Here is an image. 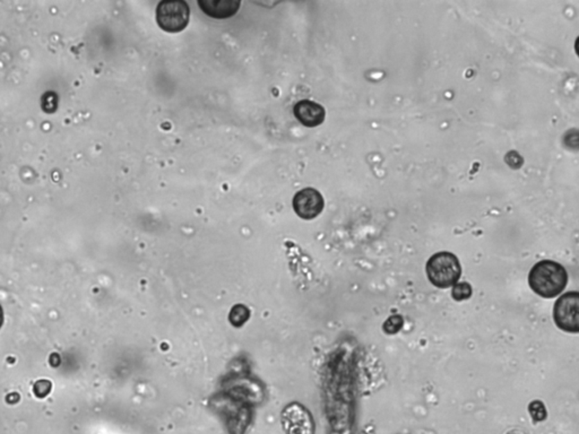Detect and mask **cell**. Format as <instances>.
<instances>
[{
	"mask_svg": "<svg viewBox=\"0 0 579 434\" xmlns=\"http://www.w3.org/2000/svg\"><path fill=\"white\" fill-rule=\"evenodd\" d=\"M51 390V383L48 380H40L34 385V394L39 398H44Z\"/></svg>",
	"mask_w": 579,
	"mask_h": 434,
	"instance_id": "13",
	"label": "cell"
},
{
	"mask_svg": "<svg viewBox=\"0 0 579 434\" xmlns=\"http://www.w3.org/2000/svg\"><path fill=\"white\" fill-rule=\"evenodd\" d=\"M250 317V311L244 304H237L232 308L229 313V320L235 327H241L247 322Z\"/></svg>",
	"mask_w": 579,
	"mask_h": 434,
	"instance_id": "9",
	"label": "cell"
},
{
	"mask_svg": "<svg viewBox=\"0 0 579 434\" xmlns=\"http://www.w3.org/2000/svg\"><path fill=\"white\" fill-rule=\"evenodd\" d=\"M528 284L534 293L541 298H555L567 286V270L557 261L548 259L539 261L528 274Z\"/></svg>",
	"mask_w": 579,
	"mask_h": 434,
	"instance_id": "1",
	"label": "cell"
},
{
	"mask_svg": "<svg viewBox=\"0 0 579 434\" xmlns=\"http://www.w3.org/2000/svg\"><path fill=\"white\" fill-rule=\"evenodd\" d=\"M3 308H1V306H0V328H1V326H3Z\"/></svg>",
	"mask_w": 579,
	"mask_h": 434,
	"instance_id": "14",
	"label": "cell"
},
{
	"mask_svg": "<svg viewBox=\"0 0 579 434\" xmlns=\"http://www.w3.org/2000/svg\"><path fill=\"white\" fill-rule=\"evenodd\" d=\"M403 325H404L403 317L400 315H395V316H390L384 322L383 331H384L385 334L395 335L403 328Z\"/></svg>",
	"mask_w": 579,
	"mask_h": 434,
	"instance_id": "11",
	"label": "cell"
},
{
	"mask_svg": "<svg viewBox=\"0 0 579 434\" xmlns=\"http://www.w3.org/2000/svg\"><path fill=\"white\" fill-rule=\"evenodd\" d=\"M201 10L213 19H226L235 16L241 6L239 0H199Z\"/></svg>",
	"mask_w": 579,
	"mask_h": 434,
	"instance_id": "8",
	"label": "cell"
},
{
	"mask_svg": "<svg viewBox=\"0 0 579 434\" xmlns=\"http://www.w3.org/2000/svg\"><path fill=\"white\" fill-rule=\"evenodd\" d=\"M472 286L467 282H458L453 286V290H451V297H453L455 301H458V302L469 300L472 297Z\"/></svg>",
	"mask_w": 579,
	"mask_h": 434,
	"instance_id": "10",
	"label": "cell"
},
{
	"mask_svg": "<svg viewBox=\"0 0 579 434\" xmlns=\"http://www.w3.org/2000/svg\"><path fill=\"white\" fill-rule=\"evenodd\" d=\"M293 113L302 125L308 128L321 125L326 117V111L324 109V106L310 100H302L298 102L293 108Z\"/></svg>",
	"mask_w": 579,
	"mask_h": 434,
	"instance_id": "7",
	"label": "cell"
},
{
	"mask_svg": "<svg viewBox=\"0 0 579 434\" xmlns=\"http://www.w3.org/2000/svg\"><path fill=\"white\" fill-rule=\"evenodd\" d=\"M528 412H530L532 419L535 422H542V421L546 419V406H544L542 401H532L530 406H528Z\"/></svg>",
	"mask_w": 579,
	"mask_h": 434,
	"instance_id": "12",
	"label": "cell"
},
{
	"mask_svg": "<svg viewBox=\"0 0 579 434\" xmlns=\"http://www.w3.org/2000/svg\"><path fill=\"white\" fill-rule=\"evenodd\" d=\"M430 283L438 289L453 287L462 276V265L458 257L448 251L437 252L426 266Z\"/></svg>",
	"mask_w": 579,
	"mask_h": 434,
	"instance_id": "2",
	"label": "cell"
},
{
	"mask_svg": "<svg viewBox=\"0 0 579 434\" xmlns=\"http://www.w3.org/2000/svg\"><path fill=\"white\" fill-rule=\"evenodd\" d=\"M190 10L183 0H162L156 7V22L168 33H179L190 24Z\"/></svg>",
	"mask_w": 579,
	"mask_h": 434,
	"instance_id": "3",
	"label": "cell"
},
{
	"mask_svg": "<svg viewBox=\"0 0 579 434\" xmlns=\"http://www.w3.org/2000/svg\"><path fill=\"white\" fill-rule=\"evenodd\" d=\"M280 422L285 434H314L312 414L299 403H291L280 414Z\"/></svg>",
	"mask_w": 579,
	"mask_h": 434,
	"instance_id": "5",
	"label": "cell"
},
{
	"mask_svg": "<svg viewBox=\"0 0 579 434\" xmlns=\"http://www.w3.org/2000/svg\"><path fill=\"white\" fill-rule=\"evenodd\" d=\"M553 319L561 331L578 334L579 333V293L567 292L555 301Z\"/></svg>",
	"mask_w": 579,
	"mask_h": 434,
	"instance_id": "4",
	"label": "cell"
},
{
	"mask_svg": "<svg viewBox=\"0 0 579 434\" xmlns=\"http://www.w3.org/2000/svg\"><path fill=\"white\" fill-rule=\"evenodd\" d=\"M325 201L323 196L314 188H305L293 197V210L302 219H314L323 212Z\"/></svg>",
	"mask_w": 579,
	"mask_h": 434,
	"instance_id": "6",
	"label": "cell"
}]
</instances>
